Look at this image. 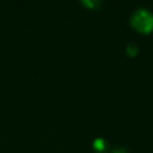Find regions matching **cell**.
I'll return each mask as SVG.
<instances>
[{
    "label": "cell",
    "instance_id": "3",
    "mask_svg": "<svg viewBox=\"0 0 153 153\" xmlns=\"http://www.w3.org/2000/svg\"><path fill=\"white\" fill-rule=\"evenodd\" d=\"M81 1L88 7H98L100 4V0H81Z\"/></svg>",
    "mask_w": 153,
    "mask_h": 153
},
{
    "label": "cell",
    "instance_id": "1",
    "mask_svg": "<svg viewBox=\"0 0 153 153\" xmlns=\"http://www.w3.org/2000/svg\"><path fill=\"white\" fill-rule=\"evenodd\" d=\"M130 22L131 25L141 32H148L153 29V14L145 8L136 10L131 16Z\"/></svg>",
    "mask_w": 153,
    "mask_h": 153
},
{
    "label": "cell",
    "instance_id": "2",
    "mask_svg": "<svg viewBox=\"0 0 153 153\" xmlns=\"http://www.w3.org/2000/svg\"><path fill=\"white\" fill-rule=\"evenodd\" d=\"M127 53L129 54V55H135L136 53H137V45L136 44H134V43H130V44H128V47H127Z\"/></svg>",
    "mask_w": 153,
    "mask_h": 153
}]
</instances>
